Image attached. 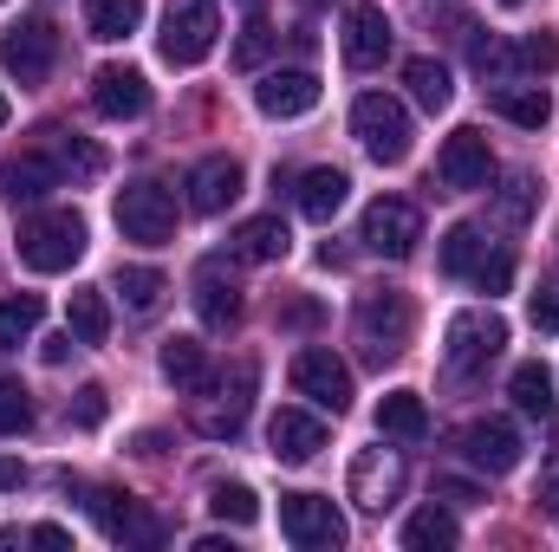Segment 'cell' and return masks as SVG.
<instances>
[{
  "label": "cell",
  "instance_id": "cell-1",
  "mask_svg": "<svg viewBox=\"0 0 559 552\" xmlns=\"http://www.w3.org/2000/svg\"><path fill=\"white\" fill-rule=\"evenodd\" d=\"M13 248H20V261H26L33 274H66V267L85 254V221H79L72 208L26 215V221H20V235H13Z\"/></svg>",
  "mask_w": 559,
  "mask_h": 552
},
{
  "label": "cell",
  "instance_id": "cell-2",
  "mask_svg": "<svg viewBox=\"0 0 559 552\" xmlns=\"http://www.w3.org/2000/svg\"><path fill=\"white\" fill-rule=\"evenodd\" d=\"M352 137L365 143V156H371V163L397 169V163L411 156L417 131H411V111H404L391 92H365V98L352 105Z\"/></svg>",
  "mask_w": 559,
  "mask_h": 552
},
{
  "label": "cell",
  "instance_id": "cell-3",
  "mask_svg": "<svg viewBox=\"0 0 559 552\" xmlns=\"http://www.w3.org/2000/svg\"><path fill=\"white\" fill-rule=\"evenodd\" d=\"M215 39H222L215 0H169L163 33H156V52H163L169 65H202V59L215 52Z\"/></svg>",
  "mask_w": 559,
  "mask_h": 552
},
{
  "label": "cell",
  "instance_id": "cell-4",
  "mask_svg": "<svg viewBox=\"0 0 559 552\" xmlns=\"http://www.w3.org/2000/svg\"><path fill=\"white\" fill-rule=\"evenodd\" d=\"M501 345H508V325H501V312H455L449 319V377L455 384H475L495 358H501Z\"/></svg>",
  "mask_w": 559,
  "mask_h": 552
},
{
  "label": "cell",
  "instance_id": "cell-5",
  "mask_svg": "<svg viewBox=\"0 0 559 552\" xmlns=\"http://www.w3.org/2000/svg\"><path fill=\"white\" fill-rule=\"evenodd\" d=\"M358 338L371 345V358H404L411 351V299L397 286H371L358 299Z\"/></svg>",
  "mask_w": 559,
  "mask_h": 552
},
{
  "label": "cell",
  "instance_id": "cell-6",
  "mask_svg": "<svg viewBox=\"0 0 559 552\" xmlns=\"http://www.w3.org/2000/svg\"><path fill=\"white\" fill-rule=\"evenodd\" d=\"M280 533L299 552H332L345 547V514L325 494H280Z\"/></svg>",
  "mask_w": 559,
  "mask_h": 552
},
{
  "label": "cell",
  "instance_id": "cell-7",
  "mask_svg": "<svg viewBox=\"0 0 559 552\" xmlns=\"http://www.w3.org/2000/svg\"><path fill=\"white\" fill-rule=\"evenodd\" d=\"M118 228H124V241L163 248V241L176 235V202H169V189H163V182H131V189H118Z\"/></svg>",
  "mask_w": 559,
  "mask_h": 552
},
{
  "label": "cell",
  "instance_id": "cell-8",
  "mask_svg": "<svg viewBox=\"0 0 559 552\" xmlns=\"http://www.w3.org/2000/svg\"><path fill=\"white\" fill-rule=\"evenodd\" d=\"M254 377H261V371H254V358H241V364H235V377L202 384L215 404H195V429H202V435H215V442H222V435H241L248 404H254Z\"/></svg>",
  "mask_w": 559,
  "mask_h": 552
},
{
  "label": "cell",
  "instance_id": "cell-9",
  "mask_svg": "<svg viewBox=\"0 0 559 552\" xmlns=\"http://www.w3.org/2000/svg\"><path fill=\"white\" fill-rule=\"evenodd\" d=\"M423 241V215L411 202H397V195H378L371 208H365V248L371 254H384V261H411Z\"/></svg>",
  "mask_w": 559,
  "mask_h": 552
},
{
  "label": "cell",
  "instance_id": "cell-10",
  "mask_svg": "<svg viewBox=\"0 0 559 552\" xmlns=\"http://www.w3.org/2000/svg\"><path fill=\"white\" fill-rule=\"evenodd\" d=\"M52 59H59V33H52L46 20H13V26L0 33V65H7L20 85H39V79L52 72Z\"/></svg>",
  "mask_w": 559,
  "mask_h": 552
},
{
  "label": "cell",
  "instance_id": "cell-11",
  "mask_svg": "<svg viewBox=\"0 0 559 552\" xmlns=\"http://www.w3.org/2000/svg\"><path fill=\"white\" fill-rule=\"evenodd\" d=\"M293 391L312 397L319 410H332V416L352 410V371H345V358H332L325 345H312V351L293 358Z\"/></svg>",
  "mask_w": 559,
  "mask_h": 552
},
{
  "label": "cell",
  "instance_id": "cell-12",
  "mask_svg": "<svg viewBox=\"0 0 559 552\" xmlns=\"http://www.w3.org/2000/svg\"><path fill=\"white\" fill-rule=\"evenodd\" d=\"M436 176H442V189H488L495 182V149H488V137L481 131H449L442 137V156H436Z\"/></svg>",
  "mask_w": 559,
  "mask_h": 552
},
{
  "label": "cell",
  "instance_id": "cell-13",
  "mask_svg": "<svg viewBox=\"0 0 559 552\" xmlns=\"http://www.w3.org/2000/svg\"><path fill=\"white\" fill-rule=\"evenodd\" d=\"M391 46H397L391 13H384L378 0H358V7L345 13V65L371 72V65H384V59H391Z\"/></svg>",
  "mask_w": 559,
  "mask_h": 552
},
{
  "label": "cell",
  "instance_id": "cell-14",
  "mask_svg": "<svg viewBox=\"0 0 559 552\" xmlns=\"http://www.w3.org/2000/svg\"><path fill=\"white\" fill-rule=\"evenodd\" d=\"M455 448H462V461L481 468V475H508V468H521V435H514V422H501V416L468 422V429L455 435Z\"/></svg>",
  "mask_w": 559,
  "mask_h": 552
},
{
  "label": "cell",
  "instance_id": "cell-15",
  "mask_svg": "<svg viewBox=\"0 0 559 552\" xmlns=\"http://www.w3.org/2000/svg\"><path fill=\"white\" fill-rule=\"evenodd\" d=\"M397 494H404V455L397 448H365L352 461V501L365 514H384V507H397Z\"/></svg>",
  "mask_w": 559,
  "mask_h": 552
},
{
  "label": "cell",
  "instance_id": "cell-16",
  "mask_svg": "<svg viewBox=\"0 0 559 552\" xmlns=\"http://www.w3.org/2000/svg\"><path fill=\"white\" fill-rule=\"evenodd\" d=\"M92 105H98V118L131 124V118L150 111V85H143L138 65H98L92 72Z\"/></svg>",
  "mask_w": 559,
  "mask_h": 552
},
{
  "label": "cell",
  "instance_id": "cell-17",
  "mask_svg": "<svg viewBox=\"0 0 559 552\" xmlns=\"http://www.w3.org/2000/svg\"><path fill=\"white\" fill-rule=\"evenodd\" d=\"M92 514H98V527H105L118 547H156V540H163V527L143 514V501L118 494V488H98V494H92Z\"/></svg>",
  "mask_w": 559,
  "mask_h": 552
},
{
  "label": "cell",
  "instance_id": "cell-18",
  "mask_svg": "<svg viewBox=\"0 0 559 552\" xmlns=\"http://www.w3.org/2000/svg\"><path fill=\"white\" fill-rule=\"evenodd\" d=\"M254 105H261V118H306L312 105H319V79L306 72V65H293V72H267L261 85H254Z\"/></svg>",
  "mask_w": 559,
  "mask_h": 552
},
{
  "label": "cell",
  "instance_id": "cell-19",
  "mask_svg": "<svg viewBox=\"0 0 559 552\" xmlns=\"http://www.w3.org/2000/svg\"><path fill=\"white\" fill-rule=\"evenodd\" d=\"M195 312H202L209 332H228L241 319V286L228 274V261H202L195 267Z\"/></svg>",
  "mask_w": 559,
  "mask_h": 552
},
{
  "label": "cell",
  "instance_id": "cell-20",
  "mask_svg": "<svg viewBox=\"0 0 559 552\" xmlns=\"http://www.w3.org/2000/svg\"><path fill=\"white\" fill-rule=\"evenodd\" d=\"M0 182H7V202H39V195H52V189L66 182V169H59V156L39 143V149H20V156L0 169Z\"/></svg>",
  "mask_w": 559,
  "mask_h": 552
},
{
  "label": "cell",
  "instance_id": "cell-21",
  "mask_svg": "<svg viewBox=\"0 0 559 552\" xmlns=\"http://www.w3.org/2000/svg\"><path fill=\"white\" fill-rule=\"evenodd\" d=\"M235 195H241V163L235 156H202L189 169V208L195 215H222Z\"/></svg>",
  "mask_w": 559,
  "mask_h": 552
},
{
  "label": "cell",
  "instance_id": "cell-22",
  "mask_svg": "<svg viewBox=\"0 0 559 552\" xmlns=\"http://www.w3.org/2000/svg\"><path fill=\"white\" fill-rule=\"evenodd\" d=\"M488 105H495L508 124H521V131H540V124L554 118V98H547V85H534V79H501V85L488 92Z\"/></svg>",
  "mask_w": 559,
  "mask_h": 552
},
{
  "label": "cell",
  "instance_id": "cell-23",
  "mask_svg": "<svg viewBox=\"0 0 559 552\" xmlns=\"http://www.w3.org/2000/svg\"><path fill=\"white\" fill-rule=\"evenodd\" d=\"M267 442H274L280 461H312L319 448H325V422L306 410H280L274 422H267Z\"/></svg>",
  "mask_w": 559,
  "mask_h": 552
},
{
  "label": "cell",
  "instance_id": "cell-24",
  "mask_svg": "<svg viewBox=\"0 0 559 552\" xmlns=\"http://www.w3.org/2000/svg\"><path fill=\"white\" fill-rule=\"evenodd\" d=\"M345 195H352V176L345 169H306L299 176V215L306 221H332L345 208Z\"/></svg>",
  "mask_w": 559,
  "mask_h": 552
},
{
  "label": "cell",
  "instance_id": "cell-25",
  "mask_svg": "<svg viewBox=\"0 0 559 552\" xmlns=\"http://www.w3.org/2000/svg\"><path fill=\"white\" fill-rule=\"evenodd\" d=\"M286 248H293V235H286V221H280V215H254V221H241V228H235V254H241V261H254V267L286 261Z\"/></svg>",
  "mask_w": 559,
  "mask_h": 552
},
{
  "label": "cell",
  "instance_id": "cell-26",
  "mask_svg": "<svg viewBox=\"0 0 559 552\" xmlns=\"http://www.w3.org/2000/svg\"><path fill=\"white\" fill-rule=\"evenodd\" d=\"M378 435H397V442H423L429 435V410H423L417 391H391L378 404Z\"/></svg>",
  "mask_w": 559,
  "mask_h": 552
},
{
  "label": "cell",
  "instance_id": "cell-27",
  "mask_svg": "<svg viewBox=\"0 0 559 552\" xmlns=\"http://www.w3.org/2000/svg\"><path fill=\"white\" fill-rule=\"evenodd\" d=\"M163 377L176 384V391H202L209 384V351L195 345V338H163Z\"/></svg>",
  "mask_w": 559,
  "mask_h": 552
},
{
  "label": "cell",
  "instance_id": "cell-28",
  "mask_svg": "<svg viewBox=\"0 0 559 552\" xmlns=\"http://www.w3.org/2000/svg\"><path fill=\"white\" fill-rule=\"evenodd\" d=\"M481 254H488V235H481L475 221H455V228L442 235V274L449 279H468L481 267Z\"/></svg>",
  "mask_w": 559,
  "mask_h": 552
},
{
  "label": "cell",
  "instance_id": "cell-29",
  "mask_svg": "<svg viewBox=\"0 0 559 552\" xmlns=\"http://www.w3.org/2000/svg\"><path fill=\"white\" fill-rule=\"evenodd\" d=\"M508 397H514L527 416H554V371H547L540 358L514 364V377H508Z\"/></svg>",
  "mask_w": 559,
  "mask_h": 552
},
{
  "label": "cell",
  "instance_id": "cell-30",
  "mask_svg": "<svg viewBox=\"0 0 559 552\" xmlns=\"http://www.w3.org/2000/svg\"><path fill=\"white\" fill-rule=\"evenodd\" d=\"M143 26V0H85V33L92 39H124Z\"/></svg>",
  "mask_w": 559,
  "mask_h": 552
},
{
  "label": "cell",
  "instance_id": "cell-31",
  "mask_svg": "<svg viewBox=\"0 0 559 552\" xmlns=\"http://www.w3.org/2000/svg\"><path fill=\"white\" fill-rule=\"evenodd\" d=\"M404 85H411V98H417L423 111H449V98H455L442 59H411V65H404Z\"/></svg>",
  "mask_w": 559,
  "mask_h": 552
},
{
  "label": "cell",
  "instance_id": "cell-32",
  "mask_svg": "<svg viewBox=\"0 0 559 552\" xmlns=\"http://www.w3.org/2000/svg\"><path fill=\"white\" fill-rule=\"evenodd\" d=\"M455 540H462V527H455L442 507H423V514L404 520V547H411V552H449Z\"/></svg>",
  "mask_w": 559,
  "mask_h": 552
},
{
  "label": "cell",
  "instance_id": "cell-33",
  "mask_svg": "<svg viewBox=\"0 0 559 552\" xmlns=\"http://www.w3.org/2000/svg\"><path fill=\"white\" fill-rule=\"evenodd\" d=\"M66 325H72V338L79 345H105V332H111V305H105V292H72V305H66Z\"/></svg>",
  "mask_w": 559,
  "mask_h": 552
},
{
  "label": "cell",
  "instance_id": "cell-34",
  "mask_svg": "<svg viewBox=\"0 0 559 552\" xmlns=\"http://www.w3.org/2000/svg\"><path fill=\"white\" fill-rule=\"evenodd\" d=\"M209 514L228 520V527H254V520H261V501H254V488H241V481H215V488H209Z\"/></svg>",
  "mask_w": 559,
  "mask_h": 552
},
{
  "label": "cell",
  "instance_id": "cell-35",
  "mask_svg": "<svg viewBox=\"0 0 559 552\" xmlns=\"http://www.w3.org/2000/svg\"><path fill=\"white\" fill-rule=\"evenodd\" d=\"M39 299L33 292H13V299H0V351H13V345H26L33 332H39Z\"/></svg>",
  "mask_w": 559,
  "mask_h": 552
},
{
  "label": "cell",
  "instance_id": "cell-36",
  "mask_svg": "<svg viewBox=\"0 0 559 552\" xmlns=\"http://www.w3.org/2000/svg\"><path fill=\"white\" fill-rule=\"evenodd\" d=\"M508 59H514V79H547L559 65V39L554 33H527V39L508 46Z\"/></svg>",
  "mask_w": 559,
  "mask_h": 552
},
{
  "label": "cell",
  "instance_id": "cell-37",
  "mask_svg": "<svg viewBox=\"0 0 559 552\" xmlns=\"http://www.w3.org/2000/svg\"><path fill=\"white\" fill-rule=\"evenodd\" d=\"M267 46H274V26H267V13H261V0H248V26H241V46H235V65H261V59H267Z\"/></svg>",
  "mask_w": 559,
  "mask_h": 552
},
{
  "label": "cell",
  "instance_id": "cell-38",
  "mask_svg": "<svg viewBox=\"0 0 559 552\" xmlns=\"http://www.w3.org/2000/svg\"><path fill=\"white\" fill-rule=\"evenodd\" d=\"M118 292H124L131 312H150V305L163 299V274H156V267H118Z\"/></svg>",
  "mask_w": 559,
  "mask_h": 552
},
{
  "label": "cell",
  "instance_id": "cell-39",
  "mask_svg": "<svg viewBox=\"0 0 559 552\" xmlns=\"http://www.w3.org/2000/svg\"><path fill=\"white\" fill-rule=\"evenodd\" d=\"M46 149L59 156V169H72V176H98V149L92 143H79V137H66V131H46Z\"/></svg>",
  "mask_w": 559,
  "mask_h": 552
},
{
  "label": "cell",
  "instance_id": "cell-40",
  "mask_svg": "<svg viewBox=\"0 0 559 552\" xmlns=\"http://www.w3.org/2000/svg\"><path fill=\"white\" fill-rule=\"evenodd\" d=\"M26 429H33V397H26V384L0 377V435H26Z\"/></svg>",
  "mask_w": 559,
  "mask_h": 552
},
{
  "label": "cell",
  "instance_id": "cell-41",
  "mask_svg": "<svg viewBox=\"0 0 559 552\" xmlns=\"http://www.w3.org/2000/svg\"><path fill=\"white\" fill-rule=\"evenodd\" d=\"M468 279H475L488 299H495V292H508V286H514V254H508V248H488V254H481V267H475Z\"/></svg>",
  "mask_w": 559,
  "mask_h": 552
},
{
  "label": "cell",
  "instance_id": "cell-42",
  "mask_svg": "<svg viewBox=\"0 0 559 552\" xmlns=\"http://www.w3.org/2000/svg\"><path fill=\"white\" fill-rule=\"evenodd\" d=\"M534 195H540L534 176H514V182L501 189V215H508V221H527V215H534Z\"/></svg>",
  "mask_w": 559,
  "mask_h": 552
},
{
  "label": "cell",
  "instance_id": "cell-43",
  "mask_svg": "<svg viewBox=\"0 0 559 552\" xmlns=\"http://www.w3.org/2000/svg\"><path fill=\"white\" fill-rule=\"evenodd\" d=\"M72 422H79V429H98V422H105V384H85V391H79Z\"/></svg>",
  "mask_w": 559,
  "mask_h": 552
},
{
  "label": "cell",
  "instance_id": "cell-44",
  "mask_svg": "<svg viewBox=\"0 0 559 552\" xmlns=\"http://www.w3.org/2000/svg\"><path fill=\"white\" fill-rule=\"evenodd\" d=\"M527 319H534L540 332H559V286H540V292L527 299Z\"/></svg>",
  "mask_w": 559,
  "mask_h": 552
},
{
  "label": "cell",
  "instance_id": "cell-45",
  "mask_svg": "<svg viewBox=\"0 0 559 552\" xmlns=\"http://www.w3.org/2000/svg\"><path fill=\"white\" fill-rule=\"evenodd\" d=\"M72 345H79V338H72V325H66V332H52V338L39 345V358H46V364H66V358H72Z\"/></svg>",
  "mask_w": 559,
  "mask_h": 552
},
{
  "label": "cell",
  "instance_id": "cell-46",
  "mask_svg": "<svg viewBox=\"0 0 559 552\" xmlns=\"http://www.w3.org/2000/svg\"><path fill=\"white\" fill-rule=\"evenodd\" d=\"M436 501H462V507H468V501H481V494L462 488V481H436Z\"/></svg>",
  "mask_w": 559,
  "mask_h": 552
},
{
  "label": "cell",
  "instance_id": "cell-47",
  "mask_svg": "<svg viewBox=\"0 0 559 552\" xmlns=\"http://www.w3.org/2000/svg\"><path fill=\"white\" fill-rule=\"evenodd\" d=\"M20 481H26V475H20L13 461H0V488H20Z\"/></svg>",
  "mask_w": 559,
  "mask_h": 552
},
{
  "label": "cell",
  "instance_id": "cell-48",
  "mask_svg": "<svg viewBox=\"0 0 559 552\" xmlns=\"http://www.w3.org/2000/svg\"><path fill=\"white\" fill-rule=\"evenodd\" d=\"M299 7H306V13H325V7H338V0H299Z\"/></svg>",
  "mask_w": 559,
  "mask_h": 552
},
{
  "label": "cell",
  "instance_id": "cell-49",
  "mask_svg": "<svg viewBox=\"0 0 559 552\" xmlns=\"http://www.w3.org/2000/svg\"><path fill=\"white\" fill-rule=\"evenodd\" d=\"M7 118H13V111H7V92H0V124H7Z\"/></svg>",
  "mask_w": 559,
  "mask_h": 552
},
{
  "label": "cell",
  "instance_id": "cell-50",
  "mask_svg": "<svg viewBox=\"0 0 559 552\" xmlns=\"http://www.w3.org/2000/svg\"><path fill=\"white\" fill-rule=\"evenodd\" d=\"M501 7H521V0H501Z\"/></svg>",
  "mask_w": 559,
  "mask_h": 552
}]
</instances>
